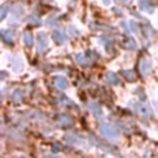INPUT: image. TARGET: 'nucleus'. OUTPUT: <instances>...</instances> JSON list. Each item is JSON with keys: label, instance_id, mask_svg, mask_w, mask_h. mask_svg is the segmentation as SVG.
Segmentation results:
<instances>
[{"label": "nucleus", "instance_id": "21", "mask_svg": "<svg viewBox=\"0 0 158 158\" xmlns=\"http://www.w3.org/2000/svg\"><path fill=\"white\" fill-rule=\"evenodd\" d=\"M152 104H153V106H154V109H156V111H157V115H158V101H157V100H153Z\"/></svg>", "mask_w": 158, "mask_h": 158}, {"label": "nucleus", "instance_id": "22", "mask_svg": "<svg viewBox=\"0 0 158 158\" xmlns=\"http://www.w3.org/2000/svg\"><path fill=\"white\" fill-rule=\"evenodd\" d=\"M117 1H120L122 5H128L131 2V0H117Z\"/></svg>", "mask_w": 158, "mask_h": 158}, {"label": "nucleus", "instance_id": "4", "mask_svg": "<svg viewBox=\"0 0 158 158\" xmlns=\"http://www.w3.org/2000/svg\"><path fill=\"white\" fill-rule=\"evenodd\" d=\"M52 37H53L54 42L58 43V44H63L67 41V35L64 33L63 30H54L52 32Z\"/></svg>", "mask_w": 158, "mask_h": 158}, {"label": "nucleus", "instance_id": "15", "mask_svg": "<svg viewBox=\"0 0 158 158\" xmlns=\"http://www.w3.org/2000/svg\"><path fill=\"white\" fill-rule=\"evenodd\" d=\"M12 99H14L15 102L21 101V99H22V93L20 91V89H16V90L12 93Z\"/></svg>", "mask_w": 158, "mask_h": 158}, {"label": "nucleus", "instance_id": "14", "mask_svg": "<svg viewBox=\"0 0 158 158\" xmlns=\"http://www.w3.org/2000/svg\"><path fill=\"white\" fill-rule=\"evenodd\" d=\"M11 12L15 15V16H22L23 14H25V9L22 7V6H20V5H15L14 7H12V10H11Z\"/></svg>", "mask_w": 158, "mask_h": 158}, {"label": "nucleus", "instance_id": "5", "mask_svg": "<svg viewBox=\"0 0 158 158\" xmlns=\"http://www.w3.org/2000/svg\"><path fill=\"white\" fill-rule=\"evenodd\" d=\"M73 123V120L70 116L65 115V114H60L57 118V125L59 127H69L70 125Z\"/></svg>", "mask_w": 158, "mask_h": 158}, {"label": "nucleus", "instance_id": "16", "mask_svg": "<svg viewBox=\"0 0 158 158\" xmlns=\"http://www.w3.org/2000/svg\"><path fill=\"white\" fill-rule=\"evenodd\" d=\"M122 75H123L127 80H133V79H135V74H133L132 70H123V72H122Z\"/></svg>", "mask_w": 158, "mask_h": 158}, {"label": "nucleus", "instance_id": "23", "mask_svg": "<svg viewBox=\"0 0 158 158\" xmlns=\"http://www.w3.org/2000/svg\"><path fill=\"white\" fill-rule=\"evenodd\" d=\"M104 4L105 5H110L111 4V0H104Z\"/></svg>", "mask_w": 158, "mask_h": 158}, {"label": "nucleus", "instance_id": "2", "mask_svg": "<svg viewBox=\"0 0 158 158\" xmlns=\"http://www.w3.org/2000/svg\"><path fill=\"white\" fill-rule=\"evenodd\" d=\"M100 132H101V135L104 137H106L109 139H116L118 137L117 130L114 126H111V125H109L106 122H102V121L100 122Z\"/></svg>", "mask_w": 158, "mask_h": 158}, {"label": "nucleus", "instance_id": "3", "mask_svg": "<svg viewBox=\"0 0 158 158\" xmlns=\"http://www.w3.org/2000/svg\"><path fill=\"white\" fill-rule=\"evenodd\" d=\"M37 48L40 53H44L48 49V40H47V35L46 32L41 31L37 35Z\"/></svg>", "mask_w": 158, "mask_h": 158}, {"label": "nucleus", "instance_id": "7", "mask_svg": "<svg viewBox=\"0 0 158 158\" xmlns=\"http://www.w3.org/2000/svg\"><path fill=\"white\" fill-rule=\"evenodd\" d=\"M151 69H152V64H151V60L148 59H143L139 64V72L143 77H147L149 73H151Z\"/></svg>", "mask_w": 158, "mask_h": 158}, {"label": "nucleus", "instance_id": "1", "mask_svg": "<svg viewBox=\"0 0 158 158\" xmlns=\"http://www.w3.org/2000/svg\"><path fill=\"white\" fill-rule=\"evenodd\" d=\"M135 111L139 117H142L144 120H148L152 117V109L146 102H139V101L136 102L135 104Z\"/></svg>", "mask_w": 158, "mask_h": 158}, {"label": "nucleus", "instance_id": "8", "mask_svg": "<svg viewBox=\"0 0 158 158\" xmlns=\"http://www.w3.org/2000/svg\"><path fill=\"white\" fill-rule=\"evenodd\" d=\"M138 5H139V9L142 11L149 12V14L153 12V5H152L151 0H138Z\"/></svg>", "mask_w": 158, "mask_h": 158}, {"label": "nucleus", "instance_id": "17", "mask_svg": "<svg viewBox=\"0 0 158 158\" xmlns=\"http://www.w3.org/2000/svg\"><path fill=\"white\" fill-rule=\"evenodd\" d=\"M7 12H9V10H7L6 5H2V6L0 7V20H5Z\"/></svg>", "mask_w": 158, "mask_h": 158}, {"label": "nucleus", "instance_id": "6", "mask_svg": "<svg viewBox=\"0 0 158 158\" xmlns=\"http://www.w3.org/2000/svg\"><path fill=\"white\" fill-rule=\"evenodd\" d=\"M1 38L5 43L7 44H12L14 40H15V35L12 30H1Z\"/></svg>", "mask_w": 158, "mask_h": 158}, {"label": "nucleus", "instance_id": "13", "mask_svg": "<svg viewBox=\"0 0 158 158\" xmlns=\"http://www.w3.org/2000/svg\"><path fill=\"white\" fill-rule=\"evenodd\" d=\"M75 60H77V63L80 64V65H86V64L89 63V59H88L83 53L77 54V56H75Z\"/></svg>", "mask_w": 158, "mask_h": 158}, {"label": "nucleus", "instance_id": "10", "mask_svg": "<svg viewBox=\"0 0 158 158\" xmlns=\"http://www.w3.org/2000/svg\"><path fill=\"white\" fill-rule=\"evenodd\" d=\"M88 109L96 116V117H100L102 115V111H101V107L96 104V102H88Z\"/></svg>", "mask_w": 158, "mask_h": 158}, {"label": "nucleus", "instance_id": "11", "mask_svg": "<svg viewBox=\"0 0 158 158\" xmlns=\"http://www.w3.org/2000/svg\"><path fill=\"white\" fill-rule=\"evenodd\" d=\"M105 78H106V81L110 83V84H112V85L118 84V78H117V75H116L115 73H112V72H109Z\"/></svg>", "mask_w": 158, "mask_h": 158}, {"label": "nucleus", "instance_id": "12", "mask_svg": "<svg viewBox=\"0 0 158 158\" xmlns=\"http://www.w3.org/2000/svg\"><path fill=\"white\" fill-rule=\"evenodd\" d=\"M23 42L28 48L33 47V37H32V35L30 32H25L23 33Z\"/></svg>", "mask_w": 158, "mask_h": 158}, {"label": "nucleus", "instance_id": "18", "mask_svg": "<svg viewBox=\"0 0 158 158\" xmlns=\"http://www.w3.org/2000/svg\"><path fill=\"white\" fill-rule=\"evenodd\" d=\"M28 23H31V25H40V19L37 16L32 15V16L28 17Z\"/></svg>", "mask_w": 158, "mask_h": 158}, {"label": "nucleus", "instance_id": "9", "mask_svg": "<svg viewBox=\"0 0 158 158\" xmlns=\"http://www.w3.org/2000/svg\"><path fill=\"white\" fill-rule=\"evenodd\" d=\"M54 86L58 90H65L67 89V79L64 77H56L54 78Z\"/></svg>", "mask_w": 158, "mask_h": 158}, {"label": "nucleus", "instance_id": "19", "mask_svg": "<svg viewBox=\"0 0 158 158\" xmlns=\"http://www.w3.org/2000/svg\"><path fill=\"white\" fill-rule=\"evenodd\" d=\"M127 48L128 49H135L136 48V42H135V40L132 37H130L127 40Z\"/></svg>", "mask_w": 158, "mask_h": 158}, {"label": "nucleus", "instance_id": "20", "mask_svg": "<svg viewBox=\"0 0 158 158\" xmlns=\"http://www.w3.org/2000/svg\"><path fill=\"white\" fill-rule=\"evenodd\" d=\"M128 26L131 27V30H132L133 32H138V26H137V23H136L133 20H131V21L128 22Z\"/></svg>", "mask_w": 158, "mask_h": 158}]
</instances>
